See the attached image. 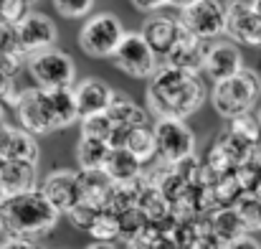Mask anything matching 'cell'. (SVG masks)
<instances>
[{
	"instance_id": "9",
	"label": "cell",
	"mask_w": 261,
	"mask_h": 249,
	"mask_svg": "<svg viewBox=\"0 0 261 249\" xmlns=\"http://www.w3.org/2000/svg\"><path fill=\"white\" fill-rule=\"evenodd\" d=\"M15 115H18V125L31 135H51L59 130L56 117H54V107H51V97L41 86L23 89L20 102L15 107Z\"/></svg>"
},
{
	"instance_id": "4",
	"label": "cell",
	"mask_w": 261,
	"mask_h": 249,
	"mask_svg": "<svg viewBox=\"0 0 261 249\" xmlns=\"http://www.w3.org/2000/svg\"><path fill=\"white\" fill-rule=\"evenodd\" d=\"M124 33L127 31L114 13H94L79 31V49L91 59H112Z\"/></svg>"
},
{
	"instance_id": "48",
	"label": "cell",
	"mask_w": 261,
	"mask_h": 249,
	"mask_svg": "<svg viewBox=\"0 0 261 249\" xmlns=\"http://www.w3.org/2000/svg\"><path fill=\"white\" fill-rule=\"evenodd\" d=\"M3 232H5V227H3V219H0V234H3Z\"/></svg>"
},
{
	"instance_id": "27",
	"label": "cell",
	"mask_w": 261,
	"mask_h": 249,
	"mask_svg": "<svg viewBox=\"0 0 261 249\" xmlns=\"http://www.w3.org/2000/svg\"><path fill=\"white\" fill-rule=\"evenodd\" d=\"M89 237L94 242H109L114 244L117 239H122V227H119V214L104 209L99 214V219L94 221V227L89 229Z\"/></svg>"
},
{
	"instance_id": "18",
	"label": "cell",
	"mask_w": 261,
	"mask_h": 249,
	"mask_svg": "<svg viewBox=\"0 0 261 249\" xmlns=\"http://www.w3.org/2000/svg\"><path fill=\"white\" fill-rule=\"evenodd\" d=\"M101 173H104L112 183H135V180H142L145 163L137 161L127 148H112L107 163L101 168Z\"/></svg>"
},
{
	"instance_id": "46",
	"label": "cell",
	"mask_w": 261,
	"mask_h": 249,
	"mask_svg": "<svg viewBox=\"0 0 261 249\" xmlns=\"http://www.w3.org/2000/svg\"><path fill=\"white\" fill-rule=\"evenodd\" d=\"M3 115H5V104L0 102V127H3Z\"/></svg>"
},
{
	"instance_id": "41",
	"label": "cell",
	"mask_w": 261,
	"mask_h": 249,
	"mask_svg": "<svg viewBox=\"0 0 261 249\" xmlns=\"http://www.w3.org/2000/svg\"><path fill=\"white\" fill-rule=\"evenodd\" d=\"M231 249H261V242L259 239H254L251 234H246V237H241L239 242H233Z\"/></svg>"
},
{
	"instance_id": "20",
	"label": "cell",
	"mask_w": 261,
	"mask_h": 249,
	"mask_svg": "<svg viewBox=\"0 0 261 249\" xmlns=\"http://www.w3.org/2000/svg\"><path fill=\"white\" fill-rule=\"evenodd\" d=\"M79 191H82V203L107 209L112 180L101 170H79Z\"/></svg>"
},
{
	"instance_id": "31",
	"label": "cell",
	"mask_w": 261,
	"mask_h": 249,
	"mask_svg": "<svg viewBox=\"0 0 261 249\" xmlns=\"http://www.w3.org/2000/svg\"><path fill=\"white\" fill-rule=\"evenodd\" d=\"M233 209L241 214V219L249 227V232H261V196L259 193H244L236 201Z\"/></svg>"
},
{
	"instance_id": "30",
	"label": "cell",
	"mask_w": 261,
	"mask_h": 249,
	"mask_svg": "<svg viewBox=\"0 0 261 249\" xmlns=\"http://www.w3.org/2000/svg\"><path fill=\"white\" fill-rule=\"evenodd\" d=\"M150 224H152V221L145 216V211H142L140 206H132V209H127V211L119 214V227H122V239H124V242L140 237Z\"/></svg>"
},
{
	"instance_id": "36",
	"label": "cell",
	"mask_w": 261,
	"mask_h": 249,
	"mask_svg": "<svg viewBox=\"0 0 261 249\" xmlns=\"http://www.w3.org/2000/svg\"><path fill=\"white\" fill-rule=\"evenodd\" d=\"M20 94H23V89L15 86V77H8V74L0 72V102L15 109L18 102H20Z\"/></svg>"
},
{
	"instance_id": "7",
	"label": "cell",
	"mask_w": 261,
	"mask_h": 249,
	"mask_svg": "<svg viewBox=\"0 0 261 249\" xmlns=\"http://www.w3.org/2000/svg\"><path fill=\"white\" fill-rule=\"evenodd\" d=\"M180 26L203 41H216L226 33L228 5L223 0H195L177 15Z\"/></svg>"
},
{
	"instance_id": "17",
	"label": "cell",
	"mask_w": 261,
	"mask_h": 249,
	"mask_svg": "<svg viewBox=\"0 0 261 249\" xmlns=\"http://www.w3.org/2000/svg\"><path fill=\"white\" fill-rule=\"evenodd\" d=\"M0 180L8 191V196H18L25 191L38 188V163H25V161H5L0 166Z\"/></svg>"
},
{
	"instance_id": "23",
	"label": "cell",
	"mask_w": 261,
	"mask_h": 249,
	"mask_svg": "<svg viewBox=\"0 0 261 249\" xmlns=\"http://www.w3.org/2000/svg\"><path fill=\"white\" fill-rule=\"evenodd\" d=\"M137 206L145 211V216L152 221V224H165L168 219H173V206L170 201L163 196V191L158 186H150L142 180V191H140V198H137Z\"/></svg>"
},
{
	"instance_id": "29",
	"label": "cell",
	"mask_w": 261,
	"mask_h": 249,
	"mask_svg": "<svg viewBox=\"0 0 261 249\" xmlns=\"http://www.w3.org/2000/svg\"><path fill=\"white\" fill-rule=\"evenodd\" d=\"M228 130H231L233 135H239L241 140L251 143L254 148H259V143H261V122H259V117H256L254 112L228 120Z\"/></svg>"
},
{
	"instance_id": "50",
	"label": "cell",
	"mask_w": 261,
	"mask_h": 249,
	"mask_svg": "<svg viewBox=\"0 0 261 249\" xmlns=\"http://www.w3.org/2000/svg\"><path fill=\"white\" fill-rule=\"evenodd\" d=\"M25 3H31V5H33V3H36V0H25Z\"/></svg>"
},
{
	"instance_id": "35",
	"label": "cell",
	"mask_w": 261,
	"mask_h": 249,
	"mask_svg": "<svg viewBox=\"0 0 261 249\" xmlns=\"http://www.w3.org/2000/svg\"><path fill=\"white\" fill-rule=\"evenodd\" d=\"M31 13V3L25 0H0V20L10 23V26H18L28 18Z\"/></svg>"
},
{
	"instance_id": "44",
	"label": "cell",
	"mask_w": 261,
	"mask_h": 249,
	"mask_svg": "<svg viewBox=\"0 0 261 249\" xmlns=\"http://www.w3.org/2000/svg\"><path fill=\"white\" fill-rule=\"evenodd\" d=\"M168 3H170L173 8H180V10H182V8H188L190 3H195V0H168Z\"/></svg>"
},
{
	"instance_id": "24",
	"label": "cell",
	"mask_w": 261,
	"mask_h": 249,
	"mask_svg": "<svg viewBox=\"0 0 261 249\" xmlns=\"http://www.w3.org/2000/svg\"><path fill=\"white\" fill-rule=\"evenodd\" d=\"M48 97H51V107H54V117H56L59 130H66V127H71L74 122L82 120L74 86L71 89H54V92H48Z\"/></svg>"
},
{
	"instance_id": "45",
	"label": "cell",
	"mask_w": 261,
	"mask_h": 249,
	"mask_svg": "<svg viewBox=\"0 0 261 249\" xmlns=\"http://www.w3.org/2000/svg\"><path fill=\"white\" fill-rule=\"evenodd\" d=\"M5 198H8V191H5V186H3V180H0V206L5 203Z\"/></svg>"
},
{
	"instance_id": "10",
	"label": "cell",
	"mask_w": 261,
	"mask_h": 249,
	"mask_svg": "<svg viewBox=\"0 0 261 249\" xmlns=\"http://www.w3.org/2000/svg\"><path fill=\"white\" fill-rule=\"evenodd\" d=\"M15 31H18V49H20V54L25 59H31V56L41 54V51L56 49L59 28L46 13L31 10L28 18L15 26Z\"/></svg>"
},
{
	"instance_id": "47",
	"label": "cell",
	"mask_w": 261,
	"mask_h": 249,
	"mask_svg": "<svg viewBox=\"0 0 261 249\" xmlns=\"http://www.w3.org/2000/svg\"><path fill=\"white\" fill-rule=\"evenodd\" d=\"M254 10H256V15L261 18V0H256V5H254Z\"/></svg>"
},
{
	"instance_id": "8",
	"label": "cell",
	"mask_w": 261,
	"mask_h": 249,
	"mask_svg": "<svg viewBox=\"0 0 261 249\" xmlns=\"http://www.w3.org/2000/svg\"><path fill=\"white\" fill-rule=\"evenodd\" d=\"M152 130L158 140V161L177 166L195 155V132L185 120H155Z\"/></svg>"
},
{
	"instance_id": "43",
	"label": "cell",
	"mask_w": 261,
	"mask_h": 249,
	"mask_svg": "<svg viewBox=\"0 0 261 249\" xmlns=\"http://www.w3.org/2000/svg\"><path fill=\"white\" fill-rule=\"evenodd\" d=\"M87 249H117L114 244H109V242H91Z\"/></svg>"
},
{
	"instance_id": "25",
	"label": "cell",
	"mask_w": 261,
	"mask_h": 249,
	"mask_svg": "<svg viewBox=\"0 0 261 249\" xmlns=\"http://www.w3.org/2000/svg\"><path fill=\"white\" fill-rule=\"evenodd\" d=\"M109 150H112L109 143L82 135L79 143H76V163H79V170H101L104 163H107V158H109Z\"/></svg>"
},
{
	"instance_id": "6",
	"label": "cell",
	"mask_w": 261,
	"mask_h": 249,
	"mask_svg": "<svg viewBox=\"0 0 261 249\" xmlns=\"http://www.w3.org/2000/svg\"><path fill=\"white\" fill-rule=\"evenodd\" d=\"M28 74L36 86L54 92V89H71L76 84V64L71 54L61 49H48L28 59Z\"/></svg>"
},
{
	"instance_id": "21",
	"label": "cell",
	"mask_w": 261,
	"mask_h": 249,
	"mask_svg": "<svg viewBox=\"0 0 261 249\" xmlns=\"http://www.w3.org/2000/svg\"><path fill=\"white\" fill-rule=\"evenodd\" d=\"M107 115L112 117V122L117 127H124V130L147 125V107H140L132 97H124V94H117L114 97V102L107 109Z\"/></svg>"
},
{
	"instance_id": "5",
	"label": "cell",
	"mask_w": 261,
	"mask_h": 249,
	"mask_svg": "<svg viewBox=\"0 0 261 249\" xmlns=\"http://www.w3.org/2000/svg\"><path fill=\"white\" fill-rule=\"evenodd\" d=\"M112 64L132 79H152L163 66L160 56L152 51V46L145 41V36L140 31L124 33L122 43L117 46V51L112 56Z\"/></svg>"
},
{
	"instance_id": "16",
	"label": "cell",
	"mask_w": 261,
	"mask_h": 249,
	"mask_svg": "<svg viewBox=\"0 0 261 249\" xmlns=\"http://www.w3.org/2000/svg\"><path fill=\"white\" fill-rule=\"evenodd\" d=\"M228 41L239 46H261V18L254 8H228Z\"/></svg>"
},
{
	"instance_id": "11",
	"label": "cell",
	"mask_w": 261,
	"mask_h": 249,
	"mask_svg": "<svg viewBox=\"0 0 261 249\" xmlns=\"http://www.w3.org/2000/svg\"><path fill=\"white\" fill-rule=\"evenodd\" d=\"M241 69H246V66H244V54H241L239 43H233V41H216V43H211L205 64H203V77L208 82L213 84L226 82V79L236 77Z\"/></svg>"
},
{
	"instance_id": "49",
	"label": "cell",
	"mask_w": 261,
	"mask_h": 249,
	"mask_svg": "<svg viewBox=\"0 0 261 249\" xmlns=\"http://www.w3.org/2000/svg\"><path fill=\"white\" fill-rule=\"evenodd\" d=\"M256 117H259V122H261V109H259V115H256Z\"/></svg>"
},
{
	"instance_id": "37",
	"label": "cell",
	"mask_w": 261,
	"mask_h": 249,
	"mask_svg": "<svg viewBox=\"0 0 261 249\" xmlns=\"http://www.w3.org/2000/svg\"><path fill=\"white\" fill-rule=\"evenodd\" d=\"M23 66H28V59L20 51H10V54H0V72L8 77H15Z\"/></svg>"
},
{
	"instance_id": "34",
	"label": "cell",
	"mask_w": 261,
	"mask_h": 249,
	"mask_svg": "<svg viewBox=\"0 0 261 249\" xmlns=\"http://www.w3.org/2000/svg\"><path fill=\"white\" fill-rule=\"evenodd\" d=\"M96 0H54V8L59 10V15L79 20V18H89L94 10Z\"/></svg>"
},
{
	"instance_id": "40",
	"label": "cell",
	"mask_w": 261,
	"mask_h": 249,
	"mask_svg": "<svg viewBox=\"0 0 261 249\" xmlns=\"http://www.w3.org/2000/svg\"><path fill=\"white\" fill-rule=\"evenodd\" d=\"M132 5H135V10L152 15V13H158L160 8H165V5H170V3H168V0H132Z\"/></svg>"
},
{
	"instance_id": "15",
	"label": "cell",
	"mask_w": 261,
	"mask_h": 249,
	"mask_svg": "<svg viewBox=\"0 0 261 249\" xmlns=\"http://www.w3.org/2000/svg\"><path fill=\"white\" fill-rule=\"evenodd\" d=\"M74 94H76V104H79L82 120L84 117H94V115H104L112 107L114 97H117V92L107 82H101L99 77H87V79L76 82L74 84Z\"/></svg>"
},
{
	"instance_id": "22",
	"label": "cell",
	"mask_w": 261,
	"mask_h": 249,
	"mask_svg": "<svg viewBox=\"0 0 261 249\" xmlns=\"http://www.w3.org/2000/svg\"><path fill=\"white\" fill-rule=\"evenodd\" d=\"M137 161H142L145 166L155 163L158 161V140H155V130L147 127V125H140V127H132L127 130V138H124V145Z\"/></svg>"
},
{
	"instance_id": "42",
	"label": "cell",
	"mask_w": 261,
	"mask_h": 249,
	"mask_svg": "<svg viewBox=\"0 0 261 249\" xmlns=\"http://www.w3.org/2000/svg\"><path fill=\"white\" fill-rule=\"evenodd\" d=\"M228 8H254L256 0H223Z\"/></svg>"
},
{
	"instance_id": "13",
	"label": "cell",
	"mask_w": 261,
	"mask_h": 249,
	"mask_svg": "<svg viewBox=\"0 0 261 249\" xmlns=\"http://www.w3.org/2000/svg\"><path fill=\"white\" fill-rule=\"evenodd\" d=\"M208 49L211 43L193 36L190 31L182 28L180 38L175 41V46L170 49V54L163 59V64L175 66V69H185V72H195V74H203V64H205V56H208Z\"/></svg>"
},
{
	"instance_id": "19",
	"label": "cell",
	"mask_w": 261,
	"mask_h": 249,
	"mask_svg": "<svg viewBox=\"0 0 261 249\" xmlns=\"http://www.w3.org/2000/svg\"><path fill=\"white\" fill-rule=\"evenodd\" d=\"M208 227H211V234L226 244H233L249 234V227L244 224L241 214L233 206H223V209H216L213 214H208Z\"/></svg>"
},
{
	"instance_id": "38",
	"label": "cell",
	"mask_w": 261,
	"mask_h": 249,
	"mask_svg": "<svg viewBox=\"0 0 261 249\" xmlns=\"http://www.w3.org/2000/svg\"><path fill=\"white\" fill-rule=\"evenodd\" d=\"M10 51H20L18 49V31H15V26L0 20V54H10Z\"/></svg>"
},
{
	"instance_id": "3",
	"label": "cell",
	"mask_w": 261,
	"mask_h": 249,
	"mask_svg": "<svg viewBox=\"0 0 261 249\" xmlns=\"http://www.w3.org/2000/svg\"><path fill=\"white\" fill-rule=\"evenodd\" d=\"M259 99L261 77L254 69H241L236 77L213 84V89H211V104L223 120H233V117L254 112Z\"/></svg>"
},
{
	"instance_id": "1",
	"label": "cell",
	"mask_w": 261,
	"mask_h": 249,
	"mask_svg": "<svg viewBox=\"0 0 261 249\" xmlns=\"http://www.w3.org/2000/svg\"><path fill=\"white\" fill-rule=\"evenodd\" d=\"M208 99L200 74L163 64L145 89V107L155 120H188Z\"/></svg>"
},
{
	"instance_id": "14",
	"label": "cell",
	"mask_w": 261,
	"mask_h": 249,
	"mask_svg": "<svg viewBox=\"0 0 261 249\" xmlns=\"http://www.w3.org/2000/svg\"><path fill=\"white\" fill-rule=\"evenodd\" d=\"M142 36H145V41L152 46V51L160 56V61L170 54V49L175 46V41L180 38V33H182V26H180V20L173 18V15H165V13H152V15H147L145 18V23H142V31H140Z\"/></svg>"
},
{
	"instance_id": "26",
	"label": "cell",
	"mask_w": 261,
	"mask_h": 249,
	"mask_svg": "<svg viewBox=\"0 0 261 249\" xmlns=\"http://www.w3.org/2000/svg\"><path fill=\"white\" fill-rule=\"evenodd\" d=\"M140 191H142V180H135V183H112L107 209L114 211V214H122V211L137 206Z\"/></svg>"
},
{
	"instance_id": "32",
	"label": "cell",
	"mask_w": 261,
	"mask_h": 249,
	"mask_svg": "<svg viewBox=\"0 0 261 249\" xmlns=\"http://www.w3.org/2000/svg\"><path fill=\"white\" fill-rule=\"evenodd\" d=\"M233 173H236L244 193H261V163L256 158L249 161V163H244L241 168H236Z\"/></svg>"
},
{
	"instance_id": "51",
	"label": "cell",
	"mask_w": 261,
	"mask_h": 249,
	"mask_svg": "<svg viewBox=\"0 0 261 249\" xmlns=\"http://www.w3.org/2000/svg\"><path fill=\"white\" fill-rule=\"evenodd\" d=\"M259 196H261V193H259Z\"/></svg>"
},
{
	"instance_id": "2",
	"label": "cell",
	"mask_w": 261,
	"mask_h": 249,
	"mask_svg": "<svg viewBox=\"0 0 261 249\" xmlns=\"http://www.w3.org/2000/svg\"><path fill=\"white\" fill-rule=\"evenodd\" d=\"M64 214L46 198L41 188L8 196L0 206V219L8 237H25V239H41L48 234Z\"/></svg>"
},
{
	"instance_id": "12",
	"label": "cell",
	"mask_w": 261,
	"mask_h": 249,
	"mask_svg": "<svg viewBox=\"0 0 261 249\" xmlns=\"http://www.w3.org/2000/svg\"><path fill=\"white\" fill-rule=\"evenodd\" d=\"M46 198L66 216L76 203H82V191H79V173L76 170H69V168H59V170H51L43 183L38 186Z\"/></svg>"
},
{
	"instance_id": "39",
	"label": "cell",
	"mask_w": 261,
	"mask_h": 249,
	"mask_svg": "<svg viewBox=\"0 0 261 249\" xmlns=\"http://www.w3.org/2000/svg\"><path fill=\"white\" fill-rule=\"evenodd\" d=\"M0 249H43L38 239H25V237H8L0 242Z\"/></svg>"
},
{
	"instance_id": "28",
	"label": "cell",
	"mask_w": 261,
	"mask_h": 249,
	"mask_svg": "<svg viewBox=\"0 0 261 249\" xmlns=\"http://www.w3.org/2000/svg\"><path fill=\"white\" fill-rule=\"evenodd\" d=\"M114 132H117V125L112 122V117H109L107 112L82 120V135H84V138H96V140H104V143L112 145Z\"/></svg>"
},
{
	"instance_id": "33",
	"label": "cell",
	"mask_w": 261,
	"mask_h": 249,
	"mask_svg": "<svg viewBox=\"0 0 261 249\" xmlns=\"http://www.w3.org/2000/svg\"><path fill=\"white\" fill-rule=\"evenodd\" d=\"M104 209H96V206H89V203H76L69 214H66V219L79 229V232H87L94 227V221L99 219V214H101Z\"/></svg>"
}]
</instances>
